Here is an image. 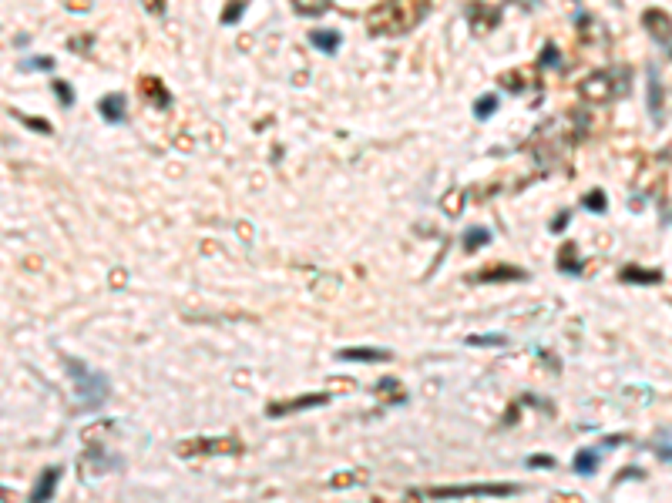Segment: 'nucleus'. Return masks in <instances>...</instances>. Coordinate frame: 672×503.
<instances>
[{
  "instance_id": "f8f14e48",
  "label": "nucleus",
  "mask_w": 672,
  "mask_h": 503,
  "mask_svg": "<svg viewBox=\"0 0 672 503\" xmlns=\"http://www.w3.org/2000/svg\"><path fill=\"white\" fill-rule=\"evenodd\" d=\"M622 282H635V285H655L662 282L659 269H639V265H625L622 269Z\"/></svg>"
},
{
  "instance_id": "cd10ccee",
  "label": "nucleus",
  "mask_w": 672,
  "mask_h": 503,
  "mask_svg": "<svg viewBox=\"0 0 672 503\" xmlns=\"http://www.w3.org/2000/svg\"><path fill=\"white\" fill-rule=\"evenodd\" d=\"M357 480H366V473H343V477H333L330 483H333V486H350V483H357Z\"/></svg>"
},
{
  "instance_id": "c756f323",
  "label": "nucleus",
  "mask_w": 672,
  "mask_h": 503,
  "mask_svg": "<svg viewBox=\"0 0 672 503\" xmlns=\"http://www.w3.org/2000/svg\"><path fill=\"white\" fill-rule=\"evenodd\" d=\"M27 68H41V71H51L54 57H37V61H27Z\"/></svg>"
},
{
  "instance_id": "9d476101",
  "label": "nucleus",
  "mask_w": 672,
  "mask_h": 503,
  "mask_svg": "<svg viewBox=\"0 0 672 503\" xmlns=\"http://www.w3.org/2000/svg\"><path fill=\"white\" fill-rule=\"evenodd\" d=\"M517 278H528V272H521V269H515V265H494V269L477 272L474 282H517Z\"/></svg>"
},
{
  "instance_id": "423d86ee",
  "label": "nucleus",
  "mask_w": 672,
  "mask_h": 503,
  "mask_svg": "<svg viewBox=\"0 0 672 503\" xmlns=\"http://www.w3.org/2000/svg\"><path fill=\"white\" fill-rule=\"evenodd\" d=\"M642 27H646L649 34L659 41V44H666L672 48V17L666 10H655V7H649L646 14H642Z\"/></svg>"
},
{
  "instance_id": "c85d7f7f",
  "label": "nucleus",
  "mask_w": 672,
  "mask_h": 503,
  "mask_svg": "<svg viewBox=\"0 0 672 503\" xmlns=\"http://www.w3.org/2000/svg\"><path fill=\"white\" fill-rule=\"evenodd\" d=\"M14 118H21V121H24V125L37 127V131H44V134H51V125H44V121H34V118H27V114H14Z\"/></svg>"
},
{
  "instance_id": "ddd939ff",
  "label": "nucleus",
  "mask_w": 672,
  "mask_h": 503,
  "mask_svg": "<svg viewBox=\"0 0 672 503\" xmlns=\"http://www.w3.org/2000/svg\"><path fill=\"white\" fill-rule=\"evenodd\" d=\"M101 118L104 121H121L125 118V98L121 94H108V98H101Z\"/></svg>"
},
{
  "instance_id": "39448f33",
  "label": "nucleus",
  "mask_w": 672,
  "mask_h": 503,
  "mask_svg": "<svg viewBox=\"0 0 672 503\" xmlns=\"http://www.w3.org/2000/svg\"><path fill=\"white\" fill-rule=\"evenodd\" d=\"M239 450V443H235L233 436H206V440H188V443H181L179 456H219V453H235Z\"/></svg>"
},
{
  "instance_id": "6ab92c4d",
  "label": "nucleus",
  "mask_w": 672,
  "mask_h": 503,
  "mask_svg": "<svg viewBox=\"0 0 672 503\" xmlns=\"http://www.w3.org/2000/svg\"><path fill=\"white\" fill-rule=\"evenodd\" d=\"M488 242H491V232H488V228H471V232L464 235V245L471 252L481 249V245H488Z\"/></svg>"
},
{
  "instance_id": "2eb2a0df",
  "label": "nucleus",
  "mask_w": 672,
  "mask_h": 503,
  "mask_svg": "<svg viewBox=\"0 0 672 503\" xmlns=\"http://www.w3.org/2000/svg\"><path fill=\"white\" fill-rule=\"evenodd\" d=\"M595 466H598V453H595V450H578V453H575V473L592 477Z\"/></svg>"
},
{
  "instance_id": "4be33fe9",
  "label": "nucleus",
  "mask_w": 672,
  "mask_h": 503,
  "mask_svg": "<svg viewBox=\"0 0 672 503\" xmlns=\"http://www.w3.org/2000/svg\"><path fill=\"white\" fill-rule=\"evenodd\" d=\"M467 346H504L508 339L504 336H467Z\"/></svg>"
},
{
  "instance_id": "7ed1b4c3",
  "label": "nucleus",
  "mask_w": 672,
  "mask_h": 503,
  "mask_svg": "<svg viewBox=\"0 0 672 503\" xmlns=\"http://www.w3.org/2000/svg\"><path fill=\"white\" fill-rule=\"evenodd\" d=\"M629 68H615V71H595L589 74L582 84H578V91H582V98L592 101V104H602V101L615 98V94H625V88H629Z\"/></svg>"
},
{
  "instance_id": "7c9ffc66",
  "label": "nucleus",
  "mask_w": 672,
  "mask_h": 503,
  "mask_svg": "<svg viewBox=\"0 0 672 503\" xmlns=\"http://www.w3.org/2000/svg\"><path fill=\"white\" fill-rule=\"evenodd\" d=\"M565 222H569V212H562V215L555 218V225H551V232H562V228H565Z\"/></svg>"
},
{
  "instance_id": "4468645a",
  "label": "nucleus",
  "mask_w": 672,
  "mask_h": 503,
  "mask_svg": "<svg viewBox=\"0 0 672 503\" xmlns=\"http://www.w3.org/2000/svg\"><path fill=\"white\" fill-rule=\"evenodd\" d=\"M310 44L316 50H323V54H336V48H339V34H333V30H313Z\"/></svg>"
},
{
  "instance_id": "bb28decb",
  "label": "nucleus",
  "mask_w": 672,
  "mask_h": 503,
  "mask_svg": "<svg viewBox=\"0 0 672 503\" xmlns=\"http://www.w3.org/2000/svg\"><path fill=\"white\" fill-rule=\"evenodd\" d=\"M54 94H57V101H61V104H68V107L75 104V94H71V88H68L64 81H54Z\"/></svg>"
},
{
  "instance_id": "b1692460",
  "label": "nucleus",
  "mask_w": 672,
  "mask_h": 503,
  "mask_svg": "<svg viewBox=\"0 0 672 503\" xmlns=\"http://www.w3.org/2000/svg\"><path fill=\"white\" fill-rule=\"evenodd\" d=\"M582 205H585L589 212H605V205H609V201H605V195H602V192H589Z\"/></svg>"
},
{
  "instance_id": "a211bd4d",
  "label": "nucleus",
  "mask_w": 672,
  "mask_h": 503,
  "mask_svg": "<svg viewBox=\"0 0 672 503\" xmlns=\"http://www.w3.org/2000/svg\"><path fill=\"white\" fill-rule=\"evenodd\" d=\"M558 269L569 272V276H578V272H582V262H575V249H571V245L562 249V255H558Z\"/></svg>"
},
{
  "instance_id": "0eeeda50",
  "label": "nucleus",
  "mask_w": 672,
  "mask_h": 503,
  "mask_svg": "<svg viewBox=\"0 0 672 503\" xmlns=\"http://www.w3.org/2000/svg\"><path fill=\"white\" fill-rule=\"evenodd\" d=\"M330 396L326 393H310V396H296L289 402H269V416H286V413H299V409H313V406H326Z\"/></svg>"
},
{
  "instance_id": "412c9836",
  "label": "nucleus",
  "mask_w": 672,
  "mask_h": 503,
  "mask_svg": "<svg viewBox=\"0 0 672 503\" xmlns=\"http://www.w3.org/2000/svg\"><path fill=\"white\" fill-rule=\"evenodd\" d=\"M242 7H246V0H233V3H226V10H222V24H235V21L242 17Z\"/></svg>"
},
{
  "instance_id": "20e7f679",
  "label": "nucleus",
  "mask_w": 672,
  "mask_h": 503,
  "mask_svg": "<svg viewBox=\"0 0 672 503\" xmlns=\"http://www.w3.org/2000/svg\"><path fill=\"white\" fill-rule=\"evenodd\" d=\"M517 483H467V486H434L427 497L434 500H461V497H517Z\"/></svg>"
},
{
  "instance_id": "f03ea898",
  "label": "nucleus",
  "mask_w": 672,
  "mask_h": 503,
  "mask_svg": "<svg viewBox=\"0 0 672 503\" xmlns=\"http://www.w3.org/2000/svg\"><path fill=\"white\" fill-rule=\"evenodd\" d=\"M68 376L75 382V393H78L81 409H101L104 400L111 396V386H108V376L91 369L88 362L81 359H68Z\"/></svg>"
},
{
  "instance_id": "a878e982",
  "label": "nucleus",
  "mask_w": 672,
  "mask_h": 503,
  "mask_svg": "<svg viewBox=\"0 0 672 503\" xmlns=\"http://www.w3.org/2000/svg\"><path fill=\"white\" fill-rule=\"evenodd\" d=\"M501 84H504V88H517V91H524L528 77H524V71H511V74L501 77Z\"/></svg>"
},
{
  "instance_id": "393cba45",
  "label": "nucleus",
  "mask_w": 672,
  "mask_h": 503,
  "mask_svg": "<svg viewBox=\"0 0 672 503\" xmlns=\"http://www.w3.org/2000/svg\"><path fill=\"white\" fill-rule=\"evenodd\" d=\"M528 466H535V470H551V466H555V456L535 453V456H528Z\"/></svg>"
},
{
  "instance_id": "6e6552de",
  "label": "nucleus",
  "mask_w": 672,
  "mask_h": 503,
  "mask_svg": "<svg viewBox=\"0 0 672 503\" xmlns=\"http://www.w3.org/2000/svg\"><path fill=\"white\" fill-rule=\"evenodd\" d=\"M336 359L343 362H390L393 356L390 349H373V346H350V349H339Z\"/></svg>"
},
{
  "instance_id": "2f4dec72",
  "label": "nucleus",
  "mask_w": 672,
  "mask_h": 503,
  "mask_svg": "<svg viewBox=\"0 0 672 503\" xmlns=\"http://www.w3.org/2000/svg\"><path fill=\"white\" fill-rule=\"evenodd\" d=\"M551 503H582V500H578V497H562V493H555Z\"/></svg>"
},
{
  "instance_id": "dca6fc26",
  "label": "nucleus",
  "mask_w": 672,
  "mask_h": 503,
  "mask_svg": "<svg viewBox=\"0 0 672 503\" xmlns=\"http://www.w3.org/2000/svg\"><path fill=\"white\" fill-rule=\"evenodd\" d=\"M293 7H296V14H326L330 10V0H293Z\"/></svg>"
},
{
  "instance_id": "5701e85b",
  "label": "nucleus",
  "mask_w": 672,
  "mask_h": 503,
  "mask_svg": "<svg viewBox=\"0 0 672 503\" xmlns=\"http://www.w3.org/2000/svg\"><path fill=\"white\" fill-rule=\"evenodd\" d=\"M538 68H558V48H555V44H544V48H542Z\"/></svg>"
},
{
  "instance_id": "f3484780",
  "label": "nucleus",
  "mask_w": 672,
  "mask_h": 503,
  "mask_svg": "<svg viewBox=\"0 0 672 503\" xmlns=\"http://www.w3.org/2000/svg\"><path fill=\"white\" fill-rule=\"evenodd\" d=\"M141 88H145V98H152L158 107H168V101H172V98L161 91V84H158L155 77H152V81H141Z\"/></svg>"
},
{
  "instance_id": "473e14b6",
  "label": "nucleus",
  "mask_w": 672,
  "mask_h": 503,
  "mask_svg": "<svg viewBox=\"0 0 672 503\" xmlns=\"http://www.w3.org/2000/svg\"><path fill=\"white\" fill-rule=\"evenodd\" d=\"M148 3L155 7V14H161V0H145V7H148Z\"/></svg>"
},
{
  "instance_id": "1a4fd4ad",
  "label": "nucleus",
  "mask_w": 672,
  "mask_h": 503,
  "mask_svg": "<svg viewBox=\"0 0 672 503\" xmlns=\"http://www.w3.org/2000/svg\"><path fill=\"white\" fill-rule=\"evenodd\" d=\"M57 480H61V466H48L41 480H37V486H34V493H30V500L27 503H48L54 493V486H57Z\"/></svg>"
},
{
  "instance_id": "9b49d317",
  "label": "nucleus",
  "mask_w": 672,
  "mask_h": 503,
  "mask_svg": "<svg viewBox=\"0 0 672 503\" xmlns=\"http://www.w3.org/2000/svg\"><path fill=\"white\" fill-rule=\"evenodd\" d=\"M649 114H652L655 125L662 121V84H659L655 68H649Z\"/></svg>"
},
{
  "instance_id": "aec40b11",
  "label": "nucleus",
  "mask_w": 672,
  "mask_h": 503,
  "mask_svg": "<svg viewBox=\"0 0 672 503\" xmlns=\"http://www.w3.org/2000/svg\"><path fill=\"white\" fill-rule=\"evenodd\" d=\"M494 107H497V94H484V98L474 104V114L484 121V118H491V114H494Z\"/></svg>"
},
{
  "instance_id": "f257e3e1",
  "label": "nucleus",
  "mask_w": 672,
  "mask_h": 503,
  "mask_svg": "<svg viewBox=\"0 0 672 503\" xmlns=\"http://www.w3.org/2000/svg\"><path fill=\"white\" fill-rule=\"evenodd\" d=\"M427 3L431 0H380L366 14V30L373 37H400V34H411L424 21Z\"/></svg>"
}]
</instances>
